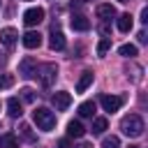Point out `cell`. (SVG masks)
Instances as JSON below:
<instances>
[{
  "mask_svg": "<svg viewBox=\"0 0 148 148\" xmlns=\"http://www.w3.org/2000/svg\"><path fill=\"white\" fill-rule=\"evenodd\" d=\"M120 130H123L127 136L136 139V136H141V134H143L146 125H143V118H141V116H136V113H130V116H125V118L120 120Z\"/></svg>",
  "mask_w": 148,
  "mask_h": 148,
  "instance_id": "cell-1",
  "label": "cell"
},
{
  "mask_svg": "<svg viewBox=\"0 0 148 148\" xmlns=\"http://www.w3.org/2000/svg\"><path fill=\"white\" fill-rule=\"evenodd\" d=\"M32 120H35V125H37L39 130H44V132H51V130L56 127V116H53V111H49V109H35V111H32Z\"/></svg>",
  "mask_w": 148,
  "mask_h": 148,
  "instance_id": "cell-2",
  "label": "cell"
},
{
  "mask_svg": "<svg viewBox=\"0 0 148 148\" xmlns=\"http://www.w3.org/2000/svg\"><path fill=\"white\" fill-rule=\"evenodd\" d=\"M35 76L39 79V83H42L44 88H49V86L56 81V76H58V65L44 62V65H39V67L35 69Z\"/></svg>",
  "mask_w": 148,
  "mask_h": 148,
  "instance_id": "cell-3",
  "label": "cell"
},
{
  "mask_svg": "<svg viewBox=\"0 0 148 148\" xmlns=\"http://www.w3.org/2000/svg\"><path fill=\"white\" fill-rule=\"evenodd\" d=\"M42 21H44V9L42 7H30V9L23 12V23L25 25H37Z\"/></svg>",
  "mask_w": 148,
  "mask_h": 148,
  "instance_id": "cell-4",
  "label": "cell"
},
{
  "mask_svg": "<svg viewBox=\"0 0 148 148\" xmlns=\"http://www.w3.org/2000/svg\"><path fill=\"white\" fill-rule=\"evenodd\" d=\"M99 104H102V109H104V111L116 113V111L123 106V97H120V95H104V97L99 99Z\"/></svg>",
  "mask_w": 148,
  "mask_h": 148,
  "instance_id": "cell-5",
  "label": "cell"
},
{
  "mask_svg": "<svg viewBox=\"0 0 148 148\" xmlns=\"http://www.w3.org/2000/svg\"><path fill=\"white\" fill-rule=\"evenodd\" d=\"M51 102H53L56 111H65V109L72 104V95H69V92H65V90H58V92H53Z\"/></svg>",
  "mask_w": 148,
  "mask_h": 148,
  "instance_id": "cell-6",
  "label": "cell"
},
{
  "mask_svg": "<svg viewBox=\"0 0 148 148\" xmlns=\"http://www.w3.org/2000/svg\"><path fill=\"white\" fill-rule=\"evenodd\" d=\"M49 46H51V51H62L65 46H67V42H65V35L60 32V30H51V39H49Z\"/></svg>",
  "mask_w": 148,
  "mask_h": 148,
  "instance_id": "cell-7",
  "label": "cell"
},
{
  "mask_svg": "<svg viewBox=\"0 0 148 148\" xmlns=\"http://www.w3.org/2000/svg\"><path fill=\"white\" fill-rule=\"evenodd\" d=\"M35 69H37V62H35L30 56H25V58L21 60V65H18V74L25 76V79H28V76H35Z\"/></svg>",
  "mask_w": 148,
  "mask_h": 148,
  "instance_id": "cell-8",
  "label": "cell"
},
{
  "mask_svg": "<svg viewBox=\"0 0 148 148\" xmlns=\"http://www.w3.org/2000/svg\"><path fill=\"white\" fill-rule=\"evenodd\" d=\"M16 39H18V32H16L14 28H2V30H0V42H2L7 49H12V46L16 44Z\"/></svg>",
  "mask_w": 148,
  "mask_h": 148,
  "instance_id": "cell-9",
  "label": "cell"
},
{
  "mask_svg": "<svg viewBox=\"0 0 148 148\" xmlns=\"http://www.w3.org/2000/svg\"><path fill=\"white\" fill-rule=\"evenodd\" d=\"M69 25H72L74 30H79V32L90 30V21H88L83 14H74V16H72V21H69Z\"/></svg>",
  "mask_w": 148,
  "mask_h": 148,
  "instance_id": "cell-10",
  "label": "cell"
},
{
  "mask_svg": "<svg viewBox=\"0 0 148 148\" xmlns=\"http://www.w3.org/2000/svg\"><path fill=\"white\" fill-rule=\"evenodd\" d=\"M97 16H99L102 21H111V18H116V7L109 5V2L97 5Z\"/></svg>",
  "mask_w": 148,
  "mask_h": 148,
  "instance_id": "cell-11",
  "label": "cell"
},
{
  "mask_svg": "<svg viewBox=\"0 0 148 148\" xmlns=\"http://www.w3.org/2000/svg\"><path fill=\"white\" fill-rule=\"evenodd\" d=\"M39 44H42V35H39V32L30 30V32L23 35V46H25V49H37Z\"/></svg>",
  "mask_w": 148,
  "mask_h": 148,
  "instance_id": "cell-12",
  "label": "cell"
},
{
  "mask_svg": "<svg viewBox=\"0 0 148 148\" xmlns=\"http://www.w3.org/2000/svg\"><path fill=\"white\" fill-rule=\"evenodd\" d=\"M7 113H9L12 118H21L23 106H21V102H18L16 97H9V99H7Z\"/></svg>",
  "mask_w": 148,
  "mask_h": 148,
  "instance_id": "cell-13",
  "label": "cell"
},
{
  "mask_svg": "<svg viewBox=\"0 0 148 148\" xmlns=\"http://www.w3.org/2000/svg\"><path fill=\"white\" fill-rule=\"evenodd\" d=\"M67 134L74 136V139H81V136L86 134V127H83L79 120H69V123H67Z\"/></svg>",
  "mask_w": 148,
  "mask_h": 148,
  "instance_id": "cell-14",
  "label": "cell"
},
{
  "mask_svg": "<svg viewBox=\"0 0 148 148\" xmlns=\"http://www.w3.org/2000/svg\"><path fill=\"white\" fill-rule=\"evenodd\" d=\"M0 148H18V136L12 132L0 134Z\"/></svg>",
  "mask_w": 148,
  "mask_h": 148,
  "instance_id": "cell-15",
  "label": "cell"
},
{
  "mask_svg": "<svg viewBox=\"0 0 148 148\" xmlns=\"http://www.w3.org/2000/svg\"><path fill=\"white\" fill-rule=\"evenodd\" d=\"M116 23H118V30H120V32H130L134 21H132V16H130V14H120Z\"/></svg>",
  "mask_w": 148,
  "mask_h": 148,
  "instance_id": "cell-16",
  "label": "cell"
},
{
  "mask_svg": "<svg viewBox=\"0 0 148 148\" xmlns=\"http://www.w3.org/2000/svg\"><path fill=\"white\" fill-rule=\"evenodd\" d=\"M90 83H92V72H83L81 79H79V83H76V92H83Z\"/></svg>",
  "mask_w": 148,
  "mask_h": 148,
  "instance_id": "cell-17",
  "label": "cell"
},
{
  "mask_svg": "<svg viewBox=\"0 0 148 148\" xmlns=\"http://www.w3.org/2000/svg\"><path fill=\"white\" fill-rule=\"evenodd\" d=\"M95 113V102H83V104H79V116L81 118H90Z\"/></svg>",
  "mask_w": 148,
  "mask_h": 148,
  "instance_id": "cell-18",
  "label": "cell"
},
{
  "mask_svg": "<svg viewBox=\"0 0 148 148\" xmlns=\"http://www.w3.org/2000/svg\"><path fill=\"white\" fill-rule=\"evenodd\" d=\"M104 130H109V120L106 118H95L92 120V134H102Z\"/></svg>",
  "mask_w": 148,
  "mask_h": 148,
  "instance_id": "cell-19",
  "label": "cell"
},
{
  "mask_svg": "<svg viewBox=\"0 0 148 148\" xmlns=\"http://www.w3.org/2000/svg\"><path fill=\"white\" fill-rule=\"evenodd\" d=\"M118 53H120L123 58H134V56H136V46H134V44H123V46L118 49Z\"/></svg>",
  "mask_w": 148,
  "mask_h": 148,
  "instance_id": "cell-20",
  "label": "cell"
},
{
  "mask_svg": "<svg viewBox=\"0 0 148 148\" xmlns=\"http://www.w3.org/2000/svg\"><path fill=\"white\" fill-rule=\"evenodd\" d=\"M102 148H120V139L118 136H104V141H102Z\"/></svg>",
  "mask_w": 148,
  "mask_h": 148,
  "instance_id": "cell-21",
  "label": "cell"
},
{
  "mask_svg": "<svg viewBox=\"0 0 148 148\" xmlns=\"http://www.w3.org/2000/svg\"><path fill=\"white\" fill-rule=\"evenodd\" d=\"M109 49H111V39H109V37L99 39V44H97V56H106Z\"/></svg>",
  "mask_w": 148,
  "mask_h": 148,
  "instance_id": "cell-22",
  "label": "cell"
},
{
  "mask_svg": "<svg viewBox=\"0 0 148 148\" xmlns=\"http://www.w3.org/2000/svg\"><path fill=\"white\" fill-rule=\"evenodd\" d=\"M21 97H23V102H35V90L32 88H23L21 90Z\"/></svg>",
  "mask_w": 148,
  "mask_h": 148,
  "instance_id": "cell-23",
  "label": "cell"
},
{
  "mask_svg": "<svg viewBox=\"0 0 148 148\" xmlns=\"http://www.w3.org/2000/svg\"><path fill=\"white\" fill-rule=\"evenodd\" d=\"M21 134H23L28 141H35V134L30 132V125H21Z\"/></svg>",
  "mask_w": 148,
  "mask_h": 148,
  "instance_id": "cell-24",
  "label": "cell"
},
{
  "mask_svg": "<svg viewBox=\"0 0 148 148\" xmlns=\"http://www.w3.org/2000/svg\"><path fill=\"white\" fill-rule=\"evenodd\" d=\"M0 86H2V88H9V86H12V76H2V79H0Z\"/></svg>",
  "mask_w": 148,
  "mask_h": 148,
  "instance_id": "cell-25",
  "label": "cell"
},
{
  "mask_svg": "<svg viewBox=\"0 0 148 148\" xmlns=\"http://www.w3.org/2000/svg\"><path fill=\"white\" fill-rule=\"evenodd\" d=\"M141 21H143V23H148V9H146V7L141 9Z\"/></svg>",
  "mask_w": 148,
  "mask_h": 148,
  "instance_id": "cell-26",
  "label": "cell"
},
{
  "mask_svg": "<svg viewBox=\"0 0 148 148\" xmlns=\"http://www.w3.org/2000/svg\"><path fill=\"white\" fill-rule=\"evenodd\" d=\"M136 37H139V42H141V44H146V42H148V37H146V32H143V30H141Z\"/></svg>",
  "mask_w": 148,
  "mask_h": 148,
  "instance_id": "cell-27",
  "label": "cell"
},
{
  "mask_svg": "<svg viewBox=\"0 0 148 148\" xmlns=\"http://www.w3.org/2000/svg\"><path fill=\"white\" fill-rule=\"evenodd\" d=\"M58 148H69V141H67V139H60V141H58Z\"/></svg>",
  "mask_w": 148,
  "mask_h": 148,
  "instance_id": "cell-28",
  "label": "cell"
},
{
  "mask_svg": "<svg viewBox=\"0 0 148 148\" xmlns=\"http://www.w3.org/2000/svg\"><path fill=\"white\" fill-rule=\"evenodd\" d=\"M76 148H92L90 143H81V146H76Z\"/></svg>",
  "mask_w": 148,
  "mask_h": 148,
  "instance_id": "cell-29",
  "label": "cell"
},
{
  "mask_svg": "<svg viewBox=\"0 0 148 148\" xmlns=\"http://www.w3.org/2000/svg\"><path fill=\"white\" fill-rule=\"evenodd\" d=\"M0 65H5V58H2V56H0Z\"/></svg>",
  "mask_w": 148,
  "mask_h": 148,
  "instance_id": "cell-30",
  "label": "cell"
},
{
  "mask_svg": "<svg viewBox=\"0 0 148 148\" xmlns=\"http://www.w3.org/2000/svg\"><path fill=\"white\" fill-rule=\"evenodd\" d=\"M118 2H130V0H118Z\"/></svg>",
  "mask_w": 148,
  "mask_h": 148,
  "instance_id": "cell-31",
  "label": "cell"
},
{
  "mask_svg": "<svg viewBox=\"0 0 148 148\" xmlns=\"http://www.w3.org/2000/svg\"><path fill=\"white\" fill-rule=\"evenodd\" d=\"M130 148H139V146H130Z\"/></svg>",
  "mask_w": 148,
  "mask_h": 148,
  "instance_id": "cell-32",
  "label": "cell"
}]
</instances>
